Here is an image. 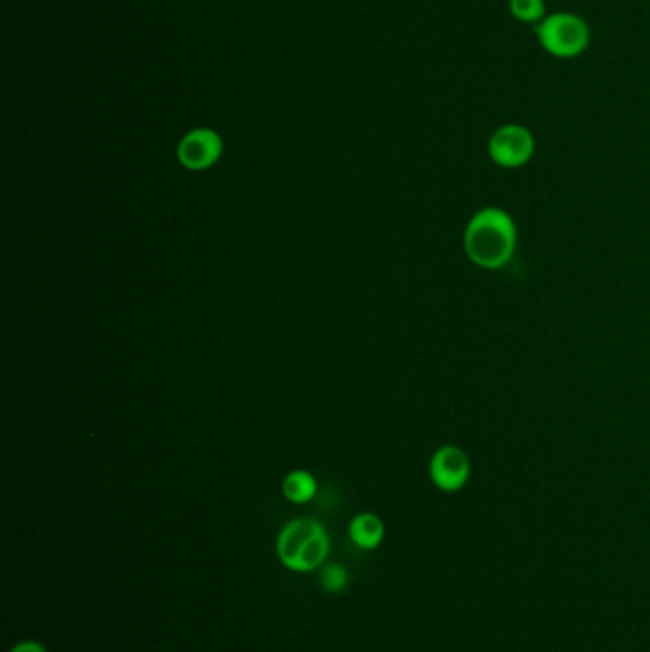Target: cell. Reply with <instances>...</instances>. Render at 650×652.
Instances as JSON below:
<instances>
[{
	"instance_id": "1",
	"label": "cell",
	"mask_w": 650,
	"mask_h": 652,
	"mask_svg": "<svg viewBox=\"0 0 650 652\" xmlns=\"http://www.w3.org/2000/svg\"><path fill=\"white\" fill-rule=\"evenodd\" d=\"M464 245L474 264L500 269L511 259L517 245L514 220L500 208H485L469 222Z\"/></svg>"
},
{
	"instance_id": "2",
	"label": "cell",
	"mask_w": 650,
	"mask_h": 652,
	"mask_svg": "<svg viewBox=\"0 0 650 652\" xmlns=\"http://www.w3.org/2000/svg\"><path fill=\"white\" fill-rule=\"evenodd\" d=\"M331 551V538L315 519H294L278 532L277 556L292 572L317 571Z\"/></svg>"
},
{
	"instance_id": "3",
	"label": "cell",
	"mask_w": 650,
	"mask_h": 652,
	"mask_svg": "<svg viewBox=\"0 0 650 652\" xmlns=\"http://www.w3.org/2000/svg\"><path fill=\"white\" fill-rule=\"evenodd\" d=\"M538 44L549 55L572 60L582 55L591 44V29L582 16L556 12L544 18L535 29Z\"/></svg>"
},
{
	"instance_id": "4",
	"label": "cell",
	"mask_w": 650,
	"mask_h": 652,
	"mask_svg": "<svg viewBox=\"0 0 650 652\" xmlns=\"http://www.w3.org/2000/svg\"><path fill=\"white\" fill-rule=\"evenodd\" d=\"M488 155L498 166L519 169L535 155V136L522 124H504L488 140Z\"/></svg>"
},
{
	"instance_id": "5",
	"label": "cell",
	"mask_w": 650,
	"mask_h": 652,
	"mask_svg": "<svg viewBox=\"0 0 650 652\" xmlns=\"http://www.w3.org/2000/svg\"><path fill=\"white\" fill-rule=\"evenodd\" d=\"M224 142L212 129H195L187 132L177 145V161L190 171H206L220 161Z\"/></svg>"
},
{
	"instance_id": "6",
	"label": "cell",
	"mask_w": 650,
	"mask_h": 652,
	"mask_svg": "<svg viewBox=\"0 0 650 652\" xmlns=\"http://www.w3.org/2000/svg\"><path fill=\"white\" fill-rule=\"evenodd\" d=\"M429 473L440 490L456 492L468 482L469 458L458 447H443L431 458Z\"/></svg>"
},
{
	"instance_id": "7",
	"label": "cell",
	"mask_w": 650,
	"mask_h": 652,
	"mask_svg": "<svg viewBox=\"0 0 650 652\" xmlns=\"http://www.w3.org/2000/svg\"><path fill=\"white\" fill-rule=\"evenodd\" d=\"M384 537L386 527L376 513H359L349 524V538L360 550H376Z\"/></svg>"
},
{
	"instance_id": "8",
	"label": "cell",
	"mask_w": 650,
	"mask_h": 652,
	"mask_svg": "<svg viewBox=\"0 0 650 652\" xmlns=\"http://www.w3.org/2000/svg\"><path fill=\"white\" fill-rule=\"evenodd\" d=\"M286 500L294 503L309 502L317 495V481L307 471H292L283 485Z\"/></svg>"
},
{
	"instance_id": "9",
	"label": "cell",
	"mask_w": 650,
	"mask_h": 652,
	"mask_svg": "<svg viewBox=\"0 0 650 652\" xmlns=\"http://www.w3.org/2000/svg\"><path fill=\"white\" fill-rule=\"evenodd\" d=\"M509 14L521 23L538 26L548 16L546 0H509Z\"/></svg>"
},
{
	"instance_id": "10",
	"label": "cell",
	"mask_w": 650,
	"mask_h": 652,
	"mask_svg": "<svg viewBox=\"0 0 650 652\" xmlns=\"http://www.w3.org/2000/svg\"><path fill=\"white\" fill-rule=\"evenodd\" d=\"M349 584V574L342 564H325L321 569V585L325 588L328 593H342Z\"/></svg>"
},
{
	"instance_id": "11",
	"label": "cell",
	"mask_w": 650,
	"mask_h": 652,
	"mask_svg": "<svg viewBox=\"0 0 650 652\" xmlns=\"http://www.w3.org/2000/svg\"><path fill=\"white\" fill-rule=\"evenodd\" d=\"M10 652H48L47 646L39 643V641H34V639H26V641H20L18 645L12 649Z\"/></svg>"
}]
</instances>
